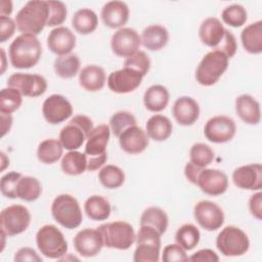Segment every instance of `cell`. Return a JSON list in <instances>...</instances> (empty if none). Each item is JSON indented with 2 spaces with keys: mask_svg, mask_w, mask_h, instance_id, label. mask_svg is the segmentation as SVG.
<instances>
[{
  "mask_svg": "<svg viewBox=\"0 0 262 262\" xmlns=\"http://www.w3.org/2000/svg\"><path fill=\"white\" fill-rule=\"evenodd\" d=\"M173 131V125L169 118L164 115H154L145 125V132L148 138L155 141L167 140Z\"/></svg>",
  "mask_w": 262,
  "mask_h": 262,
  "instance_id": "29",
  "label": "cell"
},
{
  "mask_svg": "<svg viewBox=\"0 0 262 262\" xmlns=\"http://www.w3.org/2000/svg\"><path fill=\"white\" fill-rule=\"evenodd\" d=\"M189 158H190V162L193 165L200 168H205L213 162L214 151L208 144L199 142V143H194L190 147Z\"/></svg>",
  "mask_w": 262,
  "mask_h": 262,
  "instance_id": "43",
  "label": "cell"
},
{
  "mask_svg": "<svg viewBox=\"0 0 262 262\" xmlns=\"http://www.w3.org/2000/svg\"><path fill=\"white\" fill-rule=\"evenodd\" d=\"M235 112L242 121L249 125H257L261 120L260 103L249 94H242L235 99Z\"/></svg>",
  "mask_w": 262,
  "mask_h": 262,
  "instance_id": "26",
  "label": "cell"
},
{
  "mask_svg": "<svg viewBox=\"0 0 262 262\" xmlns=\"http://www.w3.org/2000/svg\"><path fill=\"white\" fill-rule=\"evenodd\" d=\"M193 215L196 222L204 229L214 231L219 229L224 222V213L222 209L211 201H201L193 209Z\"/></svg>",
  "mask_w": 262,
  "mask_h": 262,
  "instance_id": "15",
  "label": "cell"
},
{
  "mask_svg": "<svg viewBox=\"0 0 262 262\" xmlns=\"http://www.w3.org/2000/svg\"><path fill=\"white\" fill-rule=\"evenodd\" d=\"M216 247L223 256L237 257L248 252L250 241L245 231L230 225L219 232L216 238Z\"/></svg>",
  "mask_w": 262,
  "mask_h": 262,
  "instance_id": "10",
  "label": "cell"
},
{
  "mask_svg": "<svg viewBox=\"0 0 262 262\" xmlns=\"http://www.w3.org/2000/svg\"><path fill=\"white\" fill-rule=\"evenodd\" d=\"M121 148L130 155H137L145 150L148 145V136L139 126L134 125L127 128L118 137Z\"/></svg>",
  "mask_w": 262,
  "mask_h": 262,
  "instance_id": "22",
  "label": "cell"
},
{
  "mask_svg": "<svg viewBox=\"0 0 262 262\" xmlns=\"http://www.w3.org/2000/svg\"><path fill=\"white\" fill-rule=\"evenodd\" d=\"M48 9H49V15H48V27H56L61 25L66 18H67V6L61 1H53L49 0L47 1Z\"/></svg>",
  "mask_w": 262,
  "mask_h": 262,
  "instance_id": "45",
  "label": "cell"
},
{
  "mask_svg": "<svg viewBox=\"0 0 262 262\" xmlns=\"http://www.w3.org/2000/svg\"><path fill=\"white\" fill-rule=\"evenodd\" d=\"M102 236L103 246L117 250H128L136 241L131 224L125 221H114L101 224L97 228Z\"/></svg>",
  "mask_w": 262,
  "mask_h": 262,
  "instance_id": "7",
  "label": "cell"
},
{
  "mask_svg": "<svg viewBox=\"0 0 262 262\" xmlns=\"http://www.w3.org/2000/svg\"><path fill=\"white\" fill-rule=\"evenodd\" d=\"M249 209L251 214L257 218L258 220H261L262 218V192L258 191L251 195L249 200Z\"/></svg>",
  "mask_w": 262,
  "mask_h": 262,
  "instance_id": "53",
  "label": "cell"
},
{
  "mask_svg": "<svg viewBox=\"0 0 262 262\" xmlns=\"http://www.w3.org/2000/svg\"><path fill=\"white\" fill-rule=\"evenodd\" d=\"M84 210L88 218L94 221L106 220L112 212L110 202L101 195H91L84 204Z\"/></svg>",
  "mask_w": 262,
  "mask_h": 262,
  "instance_id": "32",
  "label": "cell"
},
{
  "mask_svg": "<svg viewBox=\"0 0 262 262\" xmlns=\"http://www.w3.org/2000/svg\"><path fill=\"white\" fill-rule=\"evenodd\" d=\"M229 58L219 50H212L205 54L200 61L196 71V82L203 86H212L228 68Z\"/></svg>",
  "mask_w": 262,
  "mask_h": 262,
  "instance_id": "5",
  "label": "cell"
},
{
  "mask_svg": "<svg viewBox=\"0 0 262 262\" xmlns=\"http://www.w3.org/2000/svg\"><path fill=\"white\" fill-rule=\"evenodd\" d=\"M31 222V214L23 205H11L1 211L0 228L7 236H13L27 230Z\"/></svg>",
  "mask_w": 262,
  "mask_h": 262,
  "instance_id": "11",
  "label": "cell"
},
{
  "mask_svg": "<svg viewBox=\"0 0 262 262\" xmlns=\"http://www.w3.org/2000/svg\"><path fill=\"white\" fill-rule=\"evenodd\" d=\"M73 244L81 256L90 258L96 256L101 251L103 239L97 228H85L75 235Z\"/></svg>",
  "mask_w": 262,
  "mask_h": 262,
  "instance_id": "19",
  "label": "cell"
},
{
  "mask_svg": "<svg viewBox=\"0 0 262 262\" xmlns=\"http://www.w3.org/2000/svg\"><path fill=\"white\" fill-rule=\"evenodd\" d=\"M98 25V17L96 13L89 8H82L77 10L72 18V26L82 35L93 33Z\"/></svg>",
  "mask_w": 262,
  "mask_h": 262,
  "instance_id": "33",
  "label": "cell"
},
{
  "mask_svg": "<svg viewBox=\"0 0 262 262\" xmlns=\"http://www.w3.org/2000/svg\"><path fill=\"white\" fill-rule=\"evenodd\" d=\"M16 24L9 16H0V42L10 39L15 32Z\"/></svg>",
  "mask_w": 262,
  "mask_h": 262,
  "instance_id": "50",
  "label": "cell"
},
{
  "mask_svg": "<svg viewBox=\"0 0 262 262\" xmlns=\"http://www.w3.org/2000/svg\"><path fill=\"white\" fill-rule=\"evenodd\" d=\"M196 185L206 194L216 196L223 194L227 190L228 178L221 170L203 168L199 174Z\"/></svg>",
  "mask_w": 262,
  "mask_h": 262,
  "instance_id": "18",
  "label": "cell"
},
{
  "mask_svg": "<svg viewBox=\"0 0 262 262\" xmlns=\"http://www.w3.org/2000/svg\"><path fill=\"white\" fill-rule=\"evenodd\" d=\"M92 120L85 115H77L71 119L59 132V141L63 148L76 150L80 148L93 129Z\"/></svg>",
  "mask_w": 262,
  "mask_h": 262,
  "instance_id": "8",
  "label": "cell"
},
{
  "mask_svg": "<svg viewBox=\"0 0 262 262\" xmlns=\"http://www.w3.org/2000/svg\"><path fill=\"white\" fill-rule=\"evenodd\" d=\"M23 94L15 88H3L0 93V113L12 114L17 111L23 102Z\"/></svg>",
  "mask_w": 262,
  "mask_h": 262,
  "instance_id": "41",
  "label": "cell"
},
{
  "mask_svg": "<svg viewBox=\"0 0 262 262\" xmlns=\"http://www.w3.org/2000/svg\"><path fill=\"white\" fill-rule=\"evenodd\" d=\"M53 68L58 77L71 79L75 77L80 70V59L74 53L60 55L55 58Z\"/></svg>",
  "mask_w": 262,
  "mask_h": 262,
  "instance_id": "37",
  "label": "cell"
},
{
  "mask_svg": "<svg viewBox=\"0 0 262 262\" xmlns=\"http://www.w3.org/2000/svg\"><path fill=\"white\" fill-rule=\"evenodd\" d=\"M42 193L40 181L32 176H21L16 187V196L26 202L36 201Z\"/></svg>",
  "mask_w": 262,
  "mask_h": 262,
  "instance_id": "38",
  "label": "cell"
},
{
  "mask_svg": "<svg viewBox=\"0 0 262 262\" xmlns=\"http://www.w3.org/2000/svg\"><path fill=\"white\" fill-rule=\"evenodd\" d=\"M169 102V91L163 85H152L143 95V103L149 112L158 113L166 108Z\"/></svg>",
  "mask_w": 262,
  "mask_h": 262,
  "instance_id": "31",
  "label": "cell"
},
{
  "mask_svg": "<svg viewBox=\"0 0 262 262\" xmlns=\"http://www.w3.org/2000/svg\"><path fill=\"white\" fill-rule=\"evenodd\" d=\"M47 46L51 52L58 56L70 54L76 46V36L69 28L57 27L49 33Z\"/></svg>",
  "mask_w": 262,
  "mask_h": 262,
  "instance_id": "21",
  "label": "cell"
},
{
  "mask_svg": "<svg viewBox=\"0 0 262 262\" xmlns=\"http://www.w3.org/2000/svg\"><path fill=\"white\" fill-rule=\"evenodd\" d=\"M7 86L17 89L25 96L37 97L45 93L47 81L38 74L14 73L8 78Z\"/></svg>",
  "mask_w": 262,
  "mask_h": 262,
  "instance_id": "12",
  "label": "cell"
},
{
  "mask_svg": "<svg viewBox=\"0 0 262 262\" xmlns=\"http://www.w3.org/2000/svg\"><path fill=\"white\" fill-rule=\"evenodd\" d=\"M201 233L193 224H183L175 234L176 243L185 251L192 250L200 242Z\"/></svg>",
  "mask_w": 262,
  "mask_h": 262,
  "instance_id": "40",
  "label": "cell"
},
{
  "mask_svg": "<svg viewBox=\"0 0 262 262\" xmlns=\"http://www.w3.org/2000/svg\"><path fill=\"white\" fill-rule=\"evenodd\" d=\"M226 29L217 17H208L200 26L199 36L208 47L216 49L222 42Z\"/></svg>",
  "mask_w": 262,
  "mask_h": 262,
  "instance_id": "25",
  "label": "cell"
},
{
  "mask_svg": "<svg viewBox=\"0 0 262 262\" xmlns=\"http://www.w3.org/2000/svg\"><path fill=\"white\" fill-rule=\"evenodd\" d=\"M169 41L168 30L161 25H150L141 34V43L150 51H158L164 48Z\"/></svg>",
  "mask_w": 262,
  "mask_h": 262,
  "instance_id": "28",
  "label": "cell"
},
{
  "mask_svg": "<svg viewBox=\"0 0 262 262\" xmlns=\"http://www.w3.org/2000/svg\"><path fill=\"white\" fill-rule=\"evenodd\" d=\"M106 76L101 67L89 64L82 69L79 74V83L82 88L89 92L99 91L105 84Z\"/></svg>",
  "mask_w": 262,
  "mask_h": 262,
  "instance_id": "27",
  "label": "cell"
},
{
  "mask_svg": "<svg viewBox=\"0 0 262 262\" xmlns=\"http://www.w3.org/2000/svg\"><path fill=\"white\" fill-rule=\"evenodd\" d=\"M143 76L130 69L123 68L121 70L112 72L107 77V86L111 91L115 93H129L139 87Z\"/></svg>",
  "mask_w": 262,
  "mask_h": 262,
  "instance_id": "17",
  "label": "cell"
},
{
  "mask_svg": "<svg viewBox=\"0 0 262 262\" xmlns=\"http://www.w3.org/2000/svg\"><path fill=\"white\" fill-rule=\"evenodd\" d=\"M14 261L24 262V261H31V262H41L42 258L36 253V251L32 248H21L19 249L14 255Z\"/></svg>",
  "mask_w": 262,
  "mask_h": 262,
  "instance_id": "51",
  "label": "cell"
},
{
  "mask_svg": "<svg viewBox=\"0 0 262 262\" xmlns=\"http://www.w3.org/2000/svg\"><path fill=\"white\" fill-rule=\"evenodd\" d=\"M61 170L71 176L81 175L87 170V157L77 150H70L61 159Z\"/></svg>",
  "mask_w": 262,
  "mask_h": 262,
  "instance_id": "35",
  "label": "cell"
},
{
  "mask_svg": "<svg viewBox=\"0 0 262 262\" xmlns=\"http://www.w3.org/2000/svg\"><path fill=\"white\" fill-rule=\"evenodd\" d=\"M36 244L40 253L50 259H61L68 252L63 233L52 224H46L37 231Z\"/></svg>",
  "mask_w": 262,
  "mask_h": 262,
  "instance_id": "6",
  "label": "cell"
},
{
  "mask_svg": "<svg viewBox=\"0 0 262 262\" xmlns=\"http://www.w3.org/2000/svg\"><path fill=\"white\" fill-rule=\"evenodd\" d=\"M164 262H184L188 261L185 250L178 244H170L164 248L162 254Z\"/></svg>",
  "mask_w": 262,
  "mask_h": 262,
  "instance_id": "48",
  "label": "cell"
},
{
  "mask_svg": "<svg viewBox=\"0 0 262 262\" xmlns=\"http://www.w3.org/2000/svg\"><path fill=\"white\" fill-rule=\"evenodd\" d=\"M236 49H237V45H236V40H235L234 35L230 31L226 30L222 42L214 50H219V51L223 52L228 58H230L235 54Z\"/></svg>",
  "mask_w": 262,
  "mask_h": 262,
  "instance_id": "49",
  "label": "cell"
},
{
  "mask_svg": "<svg viewBox=\"0 0 262 262\" xmlns=\"http://www.w3.org/2000/svg\"><path fill=\"white\" fill-rule=\"evenodd\" d=\"M172 114L179 125L190 126L199 119L200 106L192 97L180 96L173 104Z\"/></svg>",
  "mask_w": 262,
  "mask_h": 262,
  "instance_id": "23",
  "label": "cell"
},
{
  "mask_svg": "<svg viewBox=\"0 0 262 262\" xmlns=\"http://www.w3.org/2000/svg\"><path fill=\"white\" fill-rule=\"evenodd\" d=\"M234 121L227 116H215L209 119L204 127L206 138L214 143H225L235 135Z\"/></svg>",
  "mask_w": 262,
  "mask_h": 262,
  "instance_id": "13",
  "label": "cell"
},
{
  "mask_svg": "<svg viewBox=\"0 0 262 262\" xmlns=\"http://www.w3.org/2000/svg\"><path fill=\"white\" fill-rule=\"evenodd\" d=\"M12 126V117L10 114H3L1 113V131L2 137L5 136L7 132H9Z\"/></svg>",
  "mask_w": 262,
  "mask_h": 262,
  "instance_id": "55",
  "label": "cell"
},
{
  "mask_svg": "<svg viewBox=\"0 0 262 262\" xmlns=\"http://www.w3.org/2000/svg\"><path fill=\"white\" fill-rule=\"evenodd\" d=\"M63 152V146L57 139H45L43 140L37 149L38 160L44 164H53L57 162Z\"/></svg>",
  "mask_w": 262,
  "mask_h": 262,
  "instance_id": "36",
  "label": "cell"
},
{
  "mask_svg": "<svg viewBox=\"0 0 262 262\" xmlns=\"http://www.w3.org/2000/svg\"><path fill=\"white\" fill-rule=\"evenodd\" d=\"M168 223V215L159 207H149L145 209L140 217V225L150 226L155 228L161 235L166 232Z\"/></svg>",
  "mask_w": 262,
  "mask_h": 262,
  "instance_id": "34",
  "label": "cell"
},
{
  "mask_svg": "<svg viewBox=\"0 0 262 262\" xmlns=\"http://www.w3.org/2000/svg\"><path fill=\"white\" fill-rule=\"evenodd\" d=\"M202 169L203 168H200V167L193 165L191 162H188V163H186V165L184 167V175L189 182L196 185V180H198L199 174L202 171Z\"/></svg>",
  "mask_w": 262,
  "mask_h": 262,
  "instance_id": "54",
  "label": "cell"
},
{
  "mask_svg": "<svg viewBox=\"0 0 262 262\" xmlns=\"http://www.w3.org/2000/svg\"><path fill=\"white\" fill-rule=\"evenodd\" d=\"M222 20L233 28H239L246 24L248 14L246 8L241 4H232L226 6L221 13Z\"/></svg>",
  "mask_w": 262,
  "mask_h": 262,
  "instance_id": "42",
  "label": "cell"
},
{
  "mask_svg": "<svg viewBox=\"0 0 262 262\" xmlns=\"http://www.w3.org/2000/svg\"><path fill=\"white\" fill-rule=\"evenodd\" d=\"M232 181L238 188L260 190L262 188L261 164H249L236 168L232 173Z\"/></svg>",
  "mask_w": 262,
  "mask_h": 262,
  "instance_id": "20",
  "label": "cell"
},
{
  "mask_svg": "<svg viewBox=\"0 0 262 262\" xmlns=\"http://www.w3.org/2000/svg\"><path fill=\"white\" fill-rule=\"evenodd\" d=\"M12 12V2L10 0H2L0 8V16H9Z\"/></svg>",
  "mask_w": 262,
  "mask_h": 262,
  "instance_id": "56",
  "label": "cell"
},
{
  "mask_svg": "<svg viewBox=\"0 0 262 262\" xmlns=\"http://www.w3.org/2000/svg\"><path fill=\"white\" fill-rule=\"evenodd\" d=\"M10 63L15 69H30L36 66L42 55V47L35 35L21 34L9 46Z\"/></svg>",
  "mask_w": 262,
  "mask_h": 262,
  "instance_id": "1",
  "label": "cell"
},
{
  "mask_svg": "<svg viewBox=\"0 0 262 262\" xmlns=\"http://www.w3.org/2000/svg\"><path fill=\"white\" fill-rule=\"evenodd\" d=\"M1 54H2V70H1V74H3L4 71H5V52H4L3 48H1Z\"/></svg>",
  "mask_w": 262,
  "mask_h": 262,
  "instance_id": "57",
  "label": "cell"
},
{
  "mask_svg": "<svg viewBox=\"0 0 262 262\" xmlns=\"http://www.w3.org/2000/svg\"><path fill=\"white\" fill-rule=\"evenodd\" d=\"M137 125L136 119L130 112L127 111H120L115 113L110 119V127L113 134L117 137L121 135L123 131L127 128Z\"/></svg>",
  "mask_w": 262,
  "mask_h": 262,
  "instance_id": "44",
  "label": "cell"
},
{
  "mask_svg": "<svg viewBox=\"0 0 262 262\" xmlns=\"http://www.w3.org/2000/svg\"><path fill=\"white\" fill-rule=\"evenodd\" d=\"M242 44L246 51L252 54L262 52V21L257 20L248 25L241 34Z\"/></svg>",
  "mask_w": 262,
  "mask_h": 262,
  "instance_id": "30",
  "label": "cell"
},
{
  "mask_svg": "<svg viewBox=\"0 0 262 262\" xmlns=\"http://www.w3.org/2000/svg\"><path fill=\"white\" fill-rule=\"evenodd\" d=\"M141 45V37L131 28H121L113 36L111 47L113 52L120 57H130L136 53Z\"/></svg>",
  "mask_w": 262,
  "mask_h": 262,
  "instance_id": "14",
  "label": "cell"
},
{
  "mask_svg": "<svg viewBox=\"0 0 262 262\" xmlns=\"http://www.w3.org/2000/svg\"><path fill=\"white\" fill-rule=\"evenodd\" d=\"M100 16L104 26L111 29H121L129 19L128 5L119 0L110 1L103 5Z\"/></svg>",
  "mask_w": 262,
  "mask_h": 262,
  "instance_id": "24",
  "label": "cell"
},
{
  "mask_svg": "<svg viewBox=\"0 0 262 262\" xmlns=\"http://www.w3.org/2000/svg\"><path fill=\"white\" fill-rule=\"evenodd\" d=\"M188 261H202V262H218V255L211 249H202L193 253L190 257H188Z\"/></svg>",
  "mask_w": 262,
  "mask_h": 262,
  "instance_id": "52",
  "label": "cell"
},
{
  "mask_svg": "<svg viewBox=\"0 0 262 262\" xmlns=\"http://www.w3.org/2000/svg\"><path fill=\"white\" fill-rule=\"evenodd\" d=\"M42 114L49 124L56 125L64 122L73 115V106L64 96L52 94L44 100Z\"/></svg>",
  "mask_w": 262,
  "mask_h": 262,
  "instance_id": "16",
  "label": "cell"
},
{
  "mask_svg": "<svg viewBox=\"0 0 262 262\" xmlns=\"http://www.w3.org/2000/svg\"><path fill=\"white\" fill-rule=\"evenodd\" d=\"M23 175L18 172L11 171L1 177L0 190L1 193L8 199H16V187L17 183Z\"/></svg>",
  "mask_w": 262,
  "mask_h": 262,
  "instance_id": "47",
  "label": "cell"
},
{
  "mask_svg": "<svg viewBox=\"0 0 262 262\" xmlns=\"http://www.w3.org/2000/svg\"><path fill=\"white\" fill-rule=\"evenodd\" d=\"M124 67L132 69V70L140 73L144 77L149 71L150 59L144 51L138 50L132 56L126 58V60L124 61Z\"/></svg>",
  "mask_w": 262,
  "mask_h": 262,
  "instance_id": "46",
  "label": "cell"
},
{
  "mask_svg": "<svg viewBox=\"0 0 262 262\" xmlns=\"http://www.w3.org/2000/svg\"><path fill=\"white\" fill-rule=\"evenodd\" d=\"M111 136V129L105 124L94 127L87 136L84 154L87 157V170L95 171L107 160L106 146Z\"/></svg>",
  "mask_w": 262,
  "mask_h": 262,
  "instance_id": "3",
  "label": "cell"
},
{
  "mask_svg": "<svg viewBox=\"0 0 262 262\" xmlns=\"http://www.w3.org/2000/svg\"><path fill=\"white\" fill-rule=\"evenodd\" d=\"M49 9L47 1L33 0L27 2L17 12L15 24L23 34L37 36L47 26Z\"/></svg>",
  "mask_w": 262,
  "mask_h": 262,
  "instance_id": "2",
  "label": "cell"
},
{
  "mask_svg": "<svg viewBox=\"0 0 262 262\" xmlns=\"http://www.w3.org/2000/svg\"><path fill=\"white\" fill-rule=\"evenodd\" d=\"M135 242L136 248L133 255L135 262H158L160 260L161 234L155 228L140 225Z\"/></svg>",
  "mask_w": 262,
  "mask_h": 262,
  "instance_id": "9",
  "label": "cell"
},
{
  "mask_svg": "<svg viewBox=\"0 0 262 262\" xmlns=\"http://www.w3.org/2000/svg\"><path fill=\"white\" fill-rule=\"evenodd\" d=\"M51 214L54 220L67 229H75L83 220L82 211L76 198L62 193L57 195L51 205Z\"/></svg>",
  "mask_w": 262,
  "mask_h": 262,
  "instance_id": "4",
  "label": "cell"
},
{
  "mask_svg": "<svg viewBox=\"0 0 262 262\" xmlns=\"http://www.w3.org/2000/svg\"><path fill=\"white\" fill-rule=\"evenodd\" d=\"M98 179L105 188L115 189L123 185L125 173L118 166L106 165L98 172Z\"/></svg>",
  "mask_w": 262,
  "mask_h": 262,
  "instance_id": "39",
  "label": "cell"
}]
</instances>
